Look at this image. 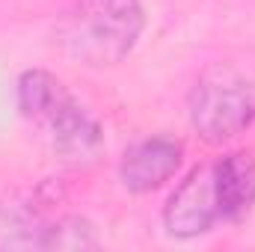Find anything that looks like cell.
I'll return each mask as SVG.
<instances>
[{
  "label": "cell",
  "mask_w": 255,
  "mask_h": 252,
  "mask_svg": "<svg viewBox=\"0 0 255 252\" xmlns=\"http://www.w3.org/2000/svg\"><path fill=\"white\" fill-rule=\"evenodd\" d=\"M190 122L211 142H229L255 122V80L232 65H211L190 92Z\"/></svg>",
  "instance_id": "7a4b0ae2"
},
{
  "label": "cell",
  "mask_w": 255,
  "mask_h": 252,
  "mask_svg": "<svg viewBox=\"0 0 255 252\" xmlns=\"http://www.w3.org/2000/svg\"><path fill=\"white\" fill-rule=\"evenodd\" d=\"M142 27L139 0H77L57 27V42L74 63L107 68L136 48Z\"/></svg>",
  "instance_id": "6da1fadb"
},
{
  "label": "cell",
  "mask_w": 255,
  "mask_h": 252,
  "mask_svg": "<svg viewBox=\"0 0 255 252\" xmlns=\"http://www.w3.org/2000/svg\"><path fill=\"white\" fill-rule=\"evenodd\" d=\"M45 226L30 199L9 196L0 202V250H42Z\"/></svg>",
  "instance_id": "ba28073f"
},
{
  "label": "cell",
  "mask_w": 255,
  "mask_h": 252,
  "mask_svg": "<svg viewBox=\"0 0 255 252\" xmlns=\"http://www.w3.org/2000/svg\"><path fill=\"white\" fill-rule=\"evenodd\" d=\"M220 220H241L255 205V154L232 151L214 163Z\"/></svg>",
  "instance_id": "8992f818"
},
{
  "label": "cell",
  "mask_w": 255,
  "mask_h": 252,
  "mask_svg": "<svg viewBox=\"0 0 255 252\" xmlns=\"http://www.w3.org/2000/svg\"><path fill=\"white\" fill-rule=\"evenodd\" d=\"M54 151L68 163H89L104 148V130L95 122V116L80 107L74 98H68L63 107L48 119Z\"/></svg>",
  "instance_id": "5b68a950"
},
{
  "label": "cell",
  "mask_w": 255,
  "mask_h": 252,
  "mask_svg": "<svg viewBox=\"0 0 255 252\" xmlns=\"http://www.w3.org/2000/svg\"><path fill=\"white\" fill-rule=\"evenodd\" d=\"M98 235L95 226L83 217H60L57 223L45 226L42 250H95Z\"/></svg>",
  "instance_id": "9c48e42d"
},
{
  "label": "cell",
  "mask_w": 255,
  "mask_h": 252,
  "mask_svg": "<svg viewBox=\"0 0 255 252\" xmlns=\"http://www.w3.org/2000/svg\"><path fill=\"white\" fill-rule=\"evenodd\" d=\"M220 220V202L214 187V163H199L175 187L163 208V226L172 238H199Z\"/></svg>",
  "instance_id": "3957f363"
},
{
  "label": "cell",
  "mask_w": 255,
  "mask_h": 252,
  "mask_svg": "<svg viewBox=\"0 0 255 252\" xmlns=\"http://www.w3.org/2000/svg\"><path fill=\"white\" fill-rule=\"evenodd\" d=\"M15 92H18V110H21L27 119L42 122V125H48V119L71 98L68 89L63 86V80L54 77V74L45 71V68H30V71H24V74L18 77Z\"/></svg>",
  "instance_id": "52a82bcc"
},
{
  "label": "cell",
  "mask_w": 255,
  "mask_h": 252,
  "mask_svg": "<svg viewBox=\"0 0 255 252\" xmlns=\"http://www.w3.org/2000/svg\"><path fill=\"white\" fill-rule=\"evenodd\" d=\"M181 157H184L181 139L166 136V133L145 136L133 142L122 157V166H119L122 184L130 193H151V190L163 187L178 172Z\"/></svg>",
  "instance_id": "277c9868"
}]
</instances>
